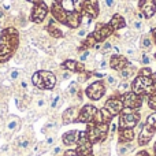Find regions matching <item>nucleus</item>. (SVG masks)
<instances>
[{
	"label": "nucleus",
	"instance_id": "f257e3e1",
	"mask_svg": "<svg viewBox=\"0 0 156 156\" xmlns=\"http://www.w3.org/2000/svg\"><path fill=\"white\" fill-rule=\"evenodd\" d=\"M18 32L14 27L4 29L0 33V63L7 62L18 47Z\"/></svg>",
	"mask_w": 156,
	"mask_h": 156
},
{
	"label": "nucleus",
	"instance_id": "f03ea898",
	"mask_svg": "<svg viewBox=\"0 0 156 156\" xmlns=\"http://www.w3.org/2000/svg\"><path fill=\"white\" fill-rule=\"evenodd\" d=\"M155 83L152 80V74L149 77L138 76L132 83V92H134L138 96H149L152 92H155Z\"/></svg>",
	"mask_w": 156,
	"mask_h": 156
},
{
	"label": "nucleus",
	"instance_id": "7ed1b4c3",
	"mask_svg": "<svg viewBox=\"0 0 156 156\" xmlns=\"http://www.w3.org/2000/svg\"><path fill=\"white\" fill-rule=\"evenodd\" d=\"M108 132H110V126L108 123H88V129H86V134H88L89 140L92 144L103 143L107 138Z\"/></svg>",
	"mask_w": 156,
	"mask_h": 156
},
{
	"label": "nucleus",
	"instance_id": "20e7f679",
	"mask_svg": "<svg viewBox=\"0 0 156 156\" xmlns=\"http://www.w3.org/2000/svg\"><path fill=\"white\" fill-rule=\"evenodd\" d=\"M32 82L33 85L36 86L37 89H52L55 85H56V78L52 73L49 71H45V70H40L37 73L33 74L32 77Z\"/></svg>",
	"mask_w": 156,
	"mask_h": 156
},
{
	"label": "nucleus",
	"instance_id": "39448f33",
	"mask_svg": "<svg viewBox=\"0 0 156 156\" xmlns=\"http://www.w3.org/2000/svg\"><path fill=\"white\" fill-rule=\"evenodd\" d=\"M140 122L138 110L133 108H123L119 116V127L121 129H134Z\"/></svg>",
	"mask_w": 156,
	"mask_h": 156
},
{
	"label": "nucleus",
	"instance_id": "423d86ee",
	"mask_svg": "<svg viewBox=\"0 0 156 156\" xmlns=\"http://www.w3.org/2000/svg\"><path fill=\"white\" fill-rule=\"evenodd\" d=\"M81 15H82V21H83L82 23L89 26L92 19H94L99 15V2L97 0H83Z\"/></svg>",
	"mask_w": 156,
	"mask_h": 156
},
{
	"label": "nucleus",
	"instance_id": "0eeeda50",
	"mask_svg": "<svg viewBox=\"0 0 156 156\" xmlns=\"http://www.w3.org/2000/svg\"><path fill=\"white\" fill-rule=\"evenodd\" d=\"M112 33H114V29L111 27L110 23H97L96 27H94V30L90 33V36L93 37L94 43L100 44L107 37H110Z\"/></svg>",
	"mask_w": 156,
	"mask_h": 156
},
{
	"label": "nucleus",
	"instance_id": "6e6552de",
	"mask_svg": "<svg viewBox=\"0 0 156 156\" xmlns=\"http://www.w3.org/2000/svg\"><path fill=\"white\" fill-rule=\"evenodd\" d=\"M92 141L89 140L88 134L86 132H80V137H78L77 141V154L78 156H86V155H90L92 154Z\"/></svg>",
	"mask_w": 156,
	"mask_h": 156
},
{
	"label": "nucleus",
	"instance_id": "1a4fd4ad",
	"mask_svg": "<svg viewBox=\"0 0 156 156\" xmlns=\"http://www.w3.org/2000/svg\"><path fill=\"white\" fill-rule=\"evenodd\" d=\"M122 103H123V108H133V110H138L143 105V96H138L134 92H126L123 96L121 97Z\"/></svg>",
	"mask_w": 156,
	"mask_h": 156
},
{
	"label": "nucleus",
	"instance_id": "9d476101",
	"mask_svg": "<svg viewBox=\"0 0 156 156\" xmlns=\"http://www.w3.org/2000/svg\"><path fill=\"white\" fill-rule=\"evenodd\" d=\"M47 15H48V7H47L45 3L40 2V0L37 3H34L32 10V21L36 22V23H40L47 18Z\"/></svg>",
	"mask_w": 156,
	"mask_h": 156
},
{
	"label": "nucleus",
	"instance_id": "9b49d317",
	"mask_svg": "<svg viewBox=\"0 0 156 156\" xmlns=\"http://www.w3.org/2000/svg\"><path fill=\"white\" fill-rule=\"evenodd\" d=\"M85 93L90 100H100L105 93V86L101 81H97V82H93L90 86L86 88Z\"/></svg>",
	"mask_w": 156,
	"mask_h": 156
},
{
	"label": "nucleus",
	"instance_id": "f8f14e48",
	"mask_svg": "<svg viewBox=\"0 0 156 156\" xmlns=\"http://www.w3.org/2000/svg\"><path fill=\"white\" fill-rule=\"evenodd\" d=\"M96 112H97V108L94 107V105L86 104L85 107L80 111V114H78L77 122H81V123H90V122H93Z\"/></svg>",
	"mask_w": 156,
	"mask_h": 156
},
{
	"label": "nucleus",
	"instance_id": "ddd939ff",
	"mask_svg": "<svg viewBox=\"0 0 156 156\" xmlns=\"http://www.w3.org/2000/svg\"><path fill=\"white\" fill-rule=\"evenodd\" d=\"M104 108L111 114V116H115L118 114L122 112L123 110V103H122V99L121 97H111L110 100H107L104 104Z\"/></svg>",
	"mask_w": 156,
	"mask_h": 156
},
{
	"label": "nucleus",
	"instance_id": "4468645a",
	"mask_svg": "<svg viewBox=\"0 0 156 156\" xmlns=\"http://www.w3.org/2000/svg\"><path fill=\"white\" fill-rule=\"evenodd\" d=\"M138 7H140V10H141V14H143L145 18H152L156 12L155 0H140Z\"/></svg>",
	"mask_w": 156,
	"mask_h": 156
},
{
	"label": "nucleus",
	"instance_id": "2eb2a0df",
	"mask_svg": "<svg viewBox=\"0 0 156 156\" xmlns=\"http://www.w3.org/2000/svg\"><path fill=\"white\" fill-rule=\"evenodd\" d=\"M110 66L114 69V70L122 71V70H125V69L130 67V63H129V60H127L126 58H123L122 55L115 54V55H112V56H111Z\"/></svg>",
	"mask_w": 156,
	"mask_h": 156
},
{
	"label": "nucleus",
	"instance_id": "dca6fc26",
	"mask_svg": "<svg viewBox=\"0 0 156 156\" xmlns=\"http://www.w3.org/2000/svg\"><path fill=\"white\" fill-rule=\"evenodd\" d=\"M51 12H52L54 18L56 19L58 22H60V23H63V25L67 23V18H69V15H70V12L66 11V10H63L58 3L54 2V4H52V7H51Z\"/></svg>",
	"mask_w": 156,
	"mask_h": 156
},
{
	"label": "nucleus",
	"instance_id": "f3484780",
	"mask_svg": "<svg viewBox=\"0 0 156 156\" xmlns=\"http://www.w3.org/2000/svg\"><path fill=\"white\" fill-rule=\"evenodd\" d=\"M155 133H156V132H155L154 129L148 127L147 125H143V129H141L140 136H138V144H140L141 147H143V145H147V144H148L149 141L152 140V137H154Z\"/></svg>",
	"mask_w": 156,
	"mask_h": 156
},
{
	"label": "nucleus",
	"instance_id": "a211bd4d",
	"mask_svg": "<svg viewBox=\"0 0 156 156\" xmlns=\"http://www.w3.org/2000/svg\"><path fill=\"white\" fill-rule=\"evenodd\" d=\"M78 108L76 107H70L63 112V123L65 125H69V123H73V122H77L78 119Z\"/></svg>",
	"mask_w": 156,
	"mask_h": 156
},
{
	"label": "nucleus",
	"instance_id": "6ab92c4d",
	"mask_svg": "<svg viewBox=\"0 0 156 156\" xmlns=\"http://www.w3.org/2000/svg\"><path fill=\"white\" fill-rule=\"evenodd\" d=\"M78 137H80V132H78V130H70V132H67V133L63 134L62 140H63V144H65V145L70 147V145L77 144Z\"/></svg>",
	"mask_w": 156,
	"mask_h": 156
},
{
	"label": "nucleus",
	"instance_id": "aec40b11",
	"mask_svg": "<svg viewBox=\"0 0 156 156\" xmlns=\"http://www.w3.org/2000/svg\"><path fill=\"white\" fill-rule=\"evenodd\" d=\"M62 67L69 71H74V73H83L85 71V66L82 63L76 62V60H66L62 65Z\"/></svg>",
	"mask_w": 156,
	"mask_h": 156
},
{
	"label": "nucleus",
	"instance_id": "412c9836",
	"mask_svg": "<svg viewBox=\"0 0 156 156\" xmlns=\"http://www.w3.org/2000/svg\"><path fill=\"white\" fill-rule=\"evenodd\" d=\"M110 25H111V27L114 29V32H115V30H119V29H122V27L126 26V22H125V19H123V16L122 15L115 14V15L111 18Z\"/></svg>",
	"mask_w": 156,
	"mask_h": 156
},
{
	"label": "nucleus",
	"instance_id": "4be33fe9",
	"mask_svg": "<svg viewBox=\"0 0 156 156\" xmlns=\"http://www.w3.org/2000/svg\"><path fill=\"white\" fill-rule=\"evenodd\" d=\"M133 138H134V130L133 129H121V132H119V140L122 143L133 141Z\"/></svg>",
	"mask_w": 156,
	"mask_h": 156
},
{
	"label": "nucleus",
	"instance_id": "5701e85b",
	"mask_svg": "<svg viewBox=\"0 0 156 156\" xmlns=\"http://www.w3.org/2000/svg\"><path fill=\"white\" fill-rule=\"evenodd\" d=\"M47 32H48L52 37H58V38H59V37H62V36H63L62 30L58 29V27H55V19H52V21L47 25Z\"/></svg>",
	"mask_w": 156,
	"mask_h": 156
},
{
	"label": "nucleus",
	"instance_id": "b1692460",
	"mask_svg": "<svg viewBox=\"0 0 156 156\" xmlns=\"http://www.w3.org/2000/svg\"><path fill=\"white\" fill-rule=\"evenodd\" d=\"M19 126H21V121H19V118H16V116H11L10 121L7 122L8 132H16V130L19 129Z\"/></svg>",
	"mask_w": 156,
	"mask_h": 156
},
{
	"label": "nucleus",
	"instance_id": "393cba45",
	"mask_svg": "<svg viewBox=\"0 0 156 156\" xmlns=\"http://www.w3.org/2000/svg\"><path fill=\"white\" fill-rule=\"evenodd\" d=\"M145 125H147L148 127H151V129H154L155 132H156V111H155V112H152L151 115L148 116V119H147Z\"/></svg>",
	"mask_w": 156,
	"mask_h": 156
},
{
	"label": "nucleus",
	"instance_id": "a878e982",
	"mask_svg": "<svg viewBox=\"0 0 156 156\" xmlns=\"http://www.w3.org/2000/svg\"><path fill=\"white\" fill-rule=\"evenodd\" d=\"M148 105H149V108H152V110L156 111V90L152 92V93L148 96Z\"/></svg>",
	"mask_w": 156,
	"mask_h": 156
},
{
	"label": "nucleus",
	"instance_id": "bb28decb",
	"mask_svg": "<svg viewBox=\"0 0 156 156\" xmlns=\"http://www.w3.org/2000/svg\"><path fill=\"white\" fill-rule=\"evenodd\" d=\"M130 76H133V70L130 67L125 69V70L119 71V77H121V80H127Z\"/></svg>",
	"mask_w": 156,
	"mask_h": 156
},
{
	"label": "nucleus",
	"instance_id": "cd10ccee",
	"mask_svg": "<svg viewBox=\"0 0 156 156\" xmlns=\"http://www.w3.org/2000/svg\"><path fill=\"white\" fill-rule=\"evenodd\" d=\"M69 93H70L71 96H77V94L80 93V88H78L77 82H73L70 86H69Z\"/></svg>",
	"mask_w": 156,
	"mask_h": 156
},
{
	"label": "nucleus",
	"instance_id": "c85d7f7f",
	"mask_svg": "<svg viewBox=\"0 0 156 156\" xmlns=\"http://www.w3.org/2000/svg\"><path fill=\"white\" fill-rule=\"evenodd\" d=\"M141 45H143L144 49H149V48H151V45H152L151 38H149L148 36H144L143 40H141Z\"/></svg>",
	"mask_w": 156,
	"mask_h": 156
},
{
	"label": "nucleus",
	"instance_id": "c756f323",
	"mask_svg": "<svg viewBox=\"0 0 156 156\" xmlns=\"http://www.w3.org/2000/svg\"><path fill=\"white\" fill-rule=\"evenodd\" d=\"M29 144H30V141L27 140V138H21V140L18 141V147L21 149H26L27 147H29Z\"/></svg>",
	"mask_w": 156,
	"mask_h": 156
},
{
	"label": "nucleus",
	"instance_id": "7c9ffc66",
	"mask_svg": "<svg viewBox=\"0 0 156 156\" xmlns=\"http://www.w3.org/2000/svg\"><path fill=\"white\" fill-rule=\"evenodd\" d=\"M129 88H130V85L127 82H122L121 85H119V92L125 94L126 92H129Z\"/></svg>",
	"mask_w": 156,
	"mask_h": 156
},
{
	"label": "nucleus",
	"instance_id": "2f4dec72",
	"mask_svg": "<svg viewBox=\"0 0 156 156\" xmlns=\"http://www.w3.org/2000/svg\"><path fill=\"white\" fill-rule=\"evenodd\" d=\"M59 103H60V96L56 94V96H54V99H52V101H51V108H56L58 105H59Z\"/></svg>",
	"mask_w": 156,
	"mask_h": 156
},
{
	"label": "nucleus",
	"instance_id": "473e14b6",
	"mask_svg": "<svg viewBox=\"0 0 156 156\" xmlns=\"http://www.w3.org/2000/svg\"><path fill=\"white\" fill-rule=\"evenodd\" d=\"M55 127H56V123H55V122H49V123H47L45 126L43 127V132L47 133L49 129H55Z\"/></svg>",
	"mask_w": 156,
	"mask_h": 156
},
{
	"label": "nucleus",
	"instance_id": "72a5a7b5",
	"mask_svg": "<svg viewBox=\"0 0 156 156\" xmlns=\"http://www.w3.org/2000/svg\"><path fill=\"white\" fill-rule=\"evenodd\" d=\"M152 74V70L151 69H143V70L140 71V76H145V77H149Z\"/></svg>",
	"mask_w": 156,
	"mask_h": 156
},
{
	"label": "nucleus",
	"instance_id": "f704fd0d",
	"mask_svg": "<svg viewBox=\"0 0 156 156\" xmlns=\"http://www.w3.org/2000/svg\"><path fill=\"white\" fill-rule=\"evenodd\" d=\"M54 141H55V137L54 136H51V137H48L45 140V143H44V145L45 147H48V145H52V144H54Z\"/></svg>",
	"mask_w": 156,
	"mask_h": 156
},
{
	"label": "nucleus",
	"instance_id": "c9c22d12",
	"mask_svg": "<svg viewBox=\"0 0 156 156\" xmlns=\"http://www.w3.org/2000/svg\"><path fill=\"white\" fill-rule=\"evenodd\" d=\"M63 156H78V154H77V151H74V149H67Z\"/></svg>",
	"mask_w": 156,
	"mask_h": 156
},
{
	"label": "nucleus",
	"instance_id": "e433bc0d",
	"mask_svg": "<svg viewBox=\"0 0 156 156\" xmlns=\"http://www.w3.org/2000/svg\"><path fill=\"white\" fill-rule=\"evenodd\" d=\"M19 74H21V71H19V70H12V71H11V80H16V78H18L19 77Z\"/></svg>",
	"mask_w": 156,
	"mask_h": 156
},
{
	"label": "nucleus",
	"instance_id": "4c0bfd02",
	"mask_svg": "<svg viewBox=\"0 0 156 156\" xmlns=\"http://www.w3.org/2000/svg\"><path fill=\"white\" fill-rule=\"evenodd\" d=\"M88 58H89V51H83L82 54H81L80 59H81V60H82V62H83V60H86V59H88Z\"/></svg>",
	"mask_w": 156,
	"mask_h": 156
},
{
	"label": "nucleus",
	"instance_id": "58836bf2",
	"mask_svg": "<svg viewBox=\"0 0 156 156\" xmlns=\"http://www.w3.org/2000/svg\"><path fill=\"white\" fill-rule=\"evenodd\" d=\"M133 27H134V29H141V27H143V22H141V21H136L134 23H133Z\"/></svg>",
	"mask_w": 156,
	"mask_h": 156
},
{
	"label": "nucleus",
	"instance_id": "ea45409f",
	"mask_svg": "<svg viewBox=\"0 0 156 156\" xmlns=\"http://www.w3.org/2000/svg\"><path fill=\"white\" fill-rule=\"evenodd\" d=\"M143 63L144 65H148L149 63V58H148V55L147 54H143Z\"/></svg>",
	"mask_w": 156,
	"mask_h": 156
},
{
	"label": "nucleus",
	"instance_id": "a19ab883",
	"mask_svg": "<svg viewBox=\"0 0 156 156\" xmlns=\"http://www.w3.org/2000/svg\"><path fill=\"white\" fill-rule=\"evenodd\" d=\"M60 152H62V148H60V147H56V148H54V151H52V155H59Z\"/></svg>",
	"mask_w": 156,
	"mask_h": 156
},
{
	"label": "nucleus",
	"instance_id": "79ce46f5",
	"mask_svg": "<svg viewBox=\"0 0 156 156\" xmlns=\"http://www.w3.org/2000/svg\"><path fill=\"white\" fill-rule=\"evenodd\" d=\"M107 82L110 83V85H114V83H115V78L111 77V76H108V77H107Z\"/></svg>",
	"mask_w": 156,
	"mask_h": 156
},
{
	"label": "nucleus",
	"instance_id": "37998d69",
	"mask_svg": "<svg viewBox=\"0 0 156 156\" xmlns=\"http://www.w3.org/2000/svg\"><path fill=\"white\" fill-rule=\"evenodd\" d=\"M114 3H115V0H105V4H107L108 7H112Z\"/></svg>",
	"mask_w": 156,
	"mask_h": 156
},
{
	"label": "nucleus",
	"instance_id": "c03bdc74",
	"mask_svg": "<svg viewBox=\"0 0 156 156\" xmlns=\"http://www.w3.org/2000/svg\"><path fill=\"white\" fill-rule=\"evenodd\" d=\"M137 156H149V154H148L147 151H140V152L137 154Z\"/></svg>",
	"mask_w": 156,
	"mask_h": 156
},
{
	"label": "nucleus",
	"instance_id": "a18cd8bd",
	"mask_svg": "<svg viewBox=\"0 0 156 156\" xmlns=\"http://www.w3.org/2000/svg\"><path fill=\"white\" fill-rule=\"evenodd\" d=\"M110 130H111V133H114V132H115V130H116V123H111Z\"/></svg>",
	"mask_w": 156,
	"mask_h": 156
},
{
	"label": "nucleus",
	"instance_id": "49530a36",
	"mask_svg": "<svg viewBox=\"0 0 156 156\" xmlns=\"http://www.w3.org/2000/svg\"><path fill=\"white\" fill-rule=\"evenodd\" d=\"M37 104H38V107H43V105L45 104V100H44V99H40V100H38Z\"/></svg>",
	"mask_w": 156,
	"mask_h": 156
},
{
	"label": "nucleus",
	"instance_id": "de8ad7c7",
	"mask_svg": "<svg viewBox=\"0 0 156 156\" xmlns=\"http://www.w3.org/2000/svg\"><path fill=\"white\" fill-rule=\"evenodd\" d=\"M111 48H112V45H111L110 43H105L104 44V49H105V51H107V49H111Z\"/></svg>",
	"mask_w": 156,
	"mask_h": 156
},
{
	"label": "nucleus",
	"instance_id": "09e8293b",
	"mask_svg": "<svg viewBox=\"0 0 156 156\" xmlns=\"http://www.w3.org/2000/svg\"><path fill=\"white\" fill-rule=\"evenodd\" d=\"M21 85H22V88H23V89H26V88H27V82H26V81H22Z\"/></svg>",
	"mask_w": 156,
	"mask_h": 156
},
{
	"label": "nucleus",
	"instance_id": "8fccbe9b",
	"mask_svg": "<svg viewBox=\"0 0 156 156\" xmlns=\"http://www.w3.org/2000/svg\"><path fill=\"white\" fill-rule=\"evenodd\" d=\"M152 80H154V83H155V88H156V73H152Z\"/></svg>",
	"mask_w": 156,
	"mask_h": 156
},
{
	"label": "nucleus",
	"instance_id": "3c124183",
	"mask_svg": "<svg viewBox=\"0 0 156 156\" xmlns=\"http://www.w3.org/2000/svg\"><path fill=\"white\" fill-rule=\"evenodd\" d=\"M7 149H8V145H4L2 149H0V152H5V151H7Z\"/></svg>",
	"mask_w": 156,
	"mask_h": 156
},
{
	"label": "nucleus",
	"instance_id": "603ef678",
	"mask_svg": "<svg viewBox=\"0 0 156 156\" xmlns=\"http://www.w3.org/2000/svg\"><path fill=\"white\" fill-rule=\"evenodd\" d=\"M78 34H80V36H85L86 32H85V30H80V32H78Z\"/></svg>",
	"mask_w": 156,
	"mask_h": 156
},
{
	"label": "nucleus",
	"instance_id": "864d4df0",
	"mask_svg": "<svg viewBox=\"0 0 156 156\" xmlns=\"http://www.w3.org/2000/svg\"><path fill=\"white\" fill-rule=\"evenodd\" d=\"M100 67H101V69L107 67V62H101V65H100Z\"/></svg>",
	"mask_w": 156,
	"mask_h": 156
},
{
	"label": "nucleus",
	"instance_id": "5fc2aeb1",
	"mask_svg": "<svg viewBox=\"0 0 156 156\" xmlns=\"http://www.w3.org/2000/svg\"><path fill=\"white\" fill-rule=\"evenodd\" d=\"M152 36H154V38H155V43H156V29L152 30Z\"/></svg>",
	"mask_w": 156,
	"mask_h": 156
},
{
	"label": "nucleus",
	"instance_id": "6e6d98bb",
	"mask_svg": "<svg viewBox=\"0 0 156 156\" xmlns=\"http://www.w3.org/2000/svg\"><path fill=\"white\" fill-rule=\"evenodd\" d=\"M94 76H96V77H99V78H103V77H104V74H101V73H96V74H94Z\"/></svg>",
	"mask_w": 156,
	"mask_h": 156
},
{
	"label": "nucleus",
	"instance_id": "4d7b16f0",
	"mask_svg": "<svg viewBox=\"0 0 156 156\" xmlns=\"http://www.w3.org/2000/svg\"><path fill=\"white\" fill-rule=\"evenodd\" d=\"M69 77H70V76H69V73H65V74H63V78H65V80H66V78H69Z\"/></svg>",
	"mask_w": 156,
	"mask_h": 156
},
{
	"label": "nucleus",
	"instance_id": "13d9d810",
	"mask_svg": "<svg viewBox=\"0 0 156 156\" xmlns=\"http://www.w3.org/2000/svg\"><path fill=\"white\" fill-rule=\"evenodd\" d=\"M26 2H30V3H33V4H34V3H37L38 0H26Z\"/></svg>",
	"mask_w": 156,
	"mask_h": 156
},
{
	"label": "nucleus",
	"instance_id": "bf43d9fd",
	"mask_svg": "<svg viewBox=\"0 0 156 156\" xmlns=\"http://www.w3.org/2000/svg\"><path fill=\"white\" fill-rule=\"evenodd\" d=\"M154 151H155V156H156V144H155V147H154Z\"/></svg>",
	"mask_w": 156,
	"mask_h": 156
},
{
	"label": "nucleus",
	"instance_id": "052dcab7",
	"mask_svg": "<svg viewBox=\"0 0 156 156\" xmlns=\"http://www.w3.org/2000/svg\"><path fill=\"white\" fill-rule=\"evenodd\" d=\"M0 18H3V12H2V11H0Z\"/></svg>",
	"mask_w": 156,
	"mask_h": 156
},
{
	"label": "nucleus",
	"instance_id": "680f3d73",
	"mask_svg": "<svg viewBox=\"0 0 156 156\" xmlns=\"http://www.w3.org/2000/svg\"><path fill=\"white\" fill-rule=\"evenodd\" d=\"M86 156H93V155H92V154H90V155H86Z\"/></svg>",
	"mask_w": 156,
	"mask_h": 156
},
{
	"label": "nucleus",
	"instance_id": "e2e57ef3",
	"mask_svg": "<svg viewBox=\"0 0 156 156\" xmlns=\"http://www.w3.org/2000/svg\"><path fill=\"white\" fill-rule=\"evenodd\" d=\"M155 59H156V54H155Z\"/></svg>",
	"mask_w": 156,
	"mask_h": 156
},
{
	"label": "nucleus",
	"instance_id": "0e129e2a",
	"mask_svg": "<svg viewBox=\"0 0 156 156\" xmlns=\"http://www.w3.org/2000/svg\"><path fill=\"white\" fill-rule=\"evenodd\" d=\"M0 133H2V130H0Z\"/></svg>",
	"mask_w": 156,
	"mask_h": 156
}]
</instances>
